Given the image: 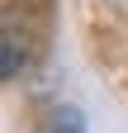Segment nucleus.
I'll return each instance as SVG.
<instances>
[{"instance_id":"obj_1","label":"nucleus","mask_w":128,"mask_h":133,"mask_svg":"<svg viewBox=\"0 0 128 133\" xmlns=\"http://www.w3.org/2000/svg\"><path fill=\"white\" fill-rule=\"evenodd\" d=\"M24 62H29V38L14 24H5V38H0V76L14 81V76L24 71Z\"/></svg>"},{"instance_id":"obj_2","label":"nucleus","mask_w":128,"mask_h":133,"mask_svg":"<svg viewBox=\"0 0 128 133\" xmlns=\"http://www.w3.org/2000/svg\"><path fill=\"white\" fill-rule=\"evenodd\" d=\"M38 133H86V119H81V109H52Z\"/></svg>"}]
</instances>
